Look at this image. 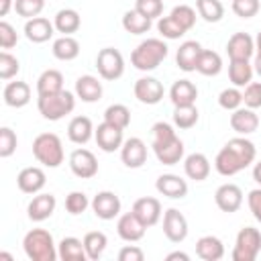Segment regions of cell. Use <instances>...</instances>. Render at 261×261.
<instances>
[{"mask_svg":"<svg viewBox=\"0 0 261 261\" xmlns=\"http://www.w3.org/2000/svg\"><path fill=\"white\" fill-rule=\"evenodd\" d=\"M155 188L161 196L165 198H171V200H181L188 196V181L181 179L179 175L175 173H163L157 177L155 181Z\"/></svg>","mask_w":261,"mask_h":261,"instance_id":"16","label":"cell"},{"mask_svg":"<svg viewBox=\"0 0 261 261\" xmlns=\"http://www.w3.org/2000/svg\"><path fill=\"white\" fill-rule=\"evenodd\" d=\"M196 255L204 261H220L224 257V245L218 237L206 234L196 241Z\"/></svg>","mask_w":261,"mask_h":261,"instance_id":"30","label":"cell"},{"mask_svg":"<svg viewBox=\"0 0 261 261\" xmlns=\"http://www.w3.org/2000/svg\"><path fill=\"white\" fill-rule=\"evenodd\" d=\"M63 90V73L59 69H45L37 80V94L49 96Z\"/></svg>","mask_w":261,"mask_h":261,"instance_id":"34","label":"cell"},{"mask_svg":"<svg viewBox=\"0 0 261 261\" xmlns=\"http://www.w3.org/2000/svg\"><path fill=\"white\" fill-rule=\"evenodd\" d=\"M218 104H220V108H224V110H237V108H241V104H243V92L239 90V88H226V90H222L220 94H218Z\"/></svg>","mask_w":261,"mask_h":261,"instance_id":"44","label":"cell"},{"mask_svg":"<svg viewBox=\"0 0 261 261\" xmlns=\"http://www.w3.org/2000/svg\"><path fill=\"white\" fill-rule=\"evenodd\" d=\"M53 31H55V24L45 18V16H35V18H29L24 22V37L31 41V43H45L53 37Z\"/></svg>","mask_w":261,"mask_h":261,"instance_id":"22","label":"cell"},{"mask_svg":"<svg viewBox=\"0 0 261 261\" xmlns=\"http://www.w3.org/2000/svg\"><path fill=\"white\" fill-rule=\"evenodd\" d=\"M173 259H181V261H190V255L188 253H181V251H173L167 255V261H173Z\"/></svg>","mask_w":261,"mask_h":261,"instance_id":"57","label":"cell"},{"mask_svg":"<svg viewBox=\"0 0 261 261\" xmlns=\"http://www.w3.org/2000/svg\"><path fill=\"white\" fill-rule=\"evenodd\" d=\"M45 8V0H14V10L22 18H35Z\"/></svg>","mask_w":261,"mask_h":261,"instance_id":"43","label":"cell"},{"mask_svg":"<svg viewBox=\"0 0 261 261\" xmlns=\"http://www.w3.org/2000/svg\"><path fill=\"white\" fill-rule=\"evenodd\" d=\"M196 71H200L202 75H218L222 71V57L216 53V51H210V49H202L200 53V59H198V65H196Z\"/></svg>","mask_w":261,"mask_h":261,"instance_id":"38","label":"cell"},{"mask_svg":"<svg viewBox=\"0 0 261 261\" xmlns=\"http://www.w3.org/2000/svg\"><path fill=\"white\" fill-rule=\"evenodd\" d=\"M200 53H202V45L198 41H184L175 53V63L181 71H196V65H198V59H200Z\"/></svg>","mask_w":261,"mask_h":261,"instance_id":"23","label":"cell"},{"mask_svg":"<svg viewBox=\"0 0 261 261\" xmlns=\"http://www.w3.org/2000/svg\"><path fill=\"white\" fill-rule=\"evenodd\" d=\"M261 8L259 0H232V12L239 18H253Z\"/></svg>","mask_w":261,"mask_h":261,"instance_id":"51","label":"cell"},{"mask_svg":"<svg viewBox=\"0 0 261 261\" xmlns=\"http://www.w3.org/2000/svg\"><path fill=\"white\" fill-rule=\"evenodd\" d=\"M151 135H153V143H151V147H155V145H163V143H167V141H171V139L177 137V135H175V128H173L169 122H163V120H159V122L153 124Z\"/></svg>","mask_w":261,"mask_h":261,"instance_id":"48","label":"cell"},{"mask_svg":"<svg viewBox=\"0 0 261 261\" xmlns=\"http://www.w3.org/2000/svg\"><path fill=\"white\" fill-rule=\"evenodd\" d=\"M75 96L82 102H98L102 98V82L94 75H80L75 80Z\"/></svg>","mask_w":261,"mask_h":261,"instance_id":"27","label":"cell"},{"mask_svg":"<svg viewBox=\"0 0 261 261\" xmlns=\"http://www.w3.org/2000/svg\"><path fill=\"white\" fill-rule=\"evenodd\" d=\"M122 29L126 33H130V35H143V33H147L151 29V18L143 16L137 8L126 10L122 14Z\"/></svg>","mask_w":261,"mask_h":261,"instance_id":"37","label":"cell"},{"mask_svg":"<svg viewBox=\"0 0 261 261\" xmlns=\"http://www.w3.org/2000/svg\"><path fill=\"white\" fill-rule=\"evenodd\" d=\"M198 108L192 104V106H175L173 110V124L179 128V130H188L192 126H196L198 122Z\"/></svg>","mask_w":261,"mask_h":261,"instance_id":"40","label":"cell"},{"mask_svg":"<svg viewBox=\"0 0 261 261\" xmlns=\"http://www.w3.org/2000/svg\"><path fill=\"white\" fill-rule=\"evenodd\" d=\"M133 214L149 228V226L157 224L159 218H161V202H159L157 198H151V196L139 198V200L133 204Z\"/></svg>","mask_w":261,"mask_h":261,"instance_id":"17","label":"cell"},{"mask_svg":"<svg viewBox=\"0 0 261 261\" xmlns=\"http://www.w3.org/2000/svg\"><path fill=\"white\" fill-rule=\"evenodd\" d=\"M94 124L88 116H73L67 124V139L75 145H86L94 137Z\"/></svg>","mask_w":261,"mask_h":261,"instance_id":"28","label":"cell"},{"mask_svg":"<svg viewBox=\"0 0 261 261\" xmlns=\"http://www.w3.org/2000/svg\"><path fill=\"white\" fill-rule=\"evenodd\" d=\"M253 179L261 186V161H257V163H255V167H253Z\"/></svg>","mask_w":261,"mask_h":261,"instance_id":"58","label":"cell"},{"mask_svg":"<svg viewBox=\"0 0 261 261\" xmlns=\"http://www.w3.org/2000/svg\"><path fill=\"white\" fill-rule=\"evenodd\" d=\"M16 43H18V33H16V29H14L10 22L0 20V47H2L4 51H8V49H12Z\"/></svg>","mask_w":261,"mask_h":261,"instance_id":"53","label":"cell"},{"mask_svg":"<svg viewBox=\"0 0 261 261\" xmlns=\"http://www.w3.org/2000/svg\"><path fill=\"white\" fill-rule=\"evenodd\" d=\"M2 98H4V104L10 106V108H22L31 102V88L27 82H8L4 86V92H2Z\"/></svg>","mask_w":261,"mask_h":261,"instance_id":"24","label":"cell"},{"mask_svg":"<svg viewBox=\"0 0 261 261\" xmlns=\"http://www.w3.org/2000/svg\"><path fill=\"white\" fill-rule=\"evenodd\" d=\"M255 51L261 55V31H259V35H257V39H255Z\"/></svg>","mask_w":261,"mask_h":261,"instance_id":"60","label":"cell"},{"mask_svg":"<svg viewBox=\"0 0 261 261\" xmlns=\"http://www.w3.org/2000/svg\"><path fill=\"white\" fill-rule=\"evenodd\" d=\"M120 159L130 169L143 167L145 161H147V145L143 143V139H139V137L126 139L120 147Z\"/></svg>","mask_w":261,"mask_h":261,"instance_id":"13","label":"cell"},{"mask_svg":"<svg viewBox=\"0 0 261 261\" xmlns=\"http://www.w3.org/2000/svg\"><path fill=\"white\" fill-rule=\"evenodd\" d=\"M53 24H55V31H57V33L73 35V33L80 31L82 18H80L77 10H73V8H63V10H59V12L55 14Z\"/></svg>","mask_w":261,"mask_h":261,"instance_id":"35","label":"cell"},{"mask_svg":"<svg viewBox=\"0 0 261 261\" xmlns=\"http://www.w3.org/2000/svg\"><path fill=\"white\" fill-rule=\"evenodd\" d=\"M84 249H86V255L90 261H98L104 251H106V245H108V239L102 230H90L84 234Z\"/></svg>","mask_w":261,"mask_h":261,"instance_id":"36","label":"cell"},{"mask_svg":"<svg viewBox=\"0 0 261 261\" xmlns=\"http://www.w3.org/2000/svg\"><path fill=\"white\" fill-rule=\"evenodd\" d=\"M135 98L141 102V104H147V106H153V104H159L163 100V84L157 80V77H139L135 82Z\"/></svg>","mask_w":261,"mask_h":261,"instance_id":"9","label":"cell"},{"mask_svg":"<svg viewBox=\"0 0 261 261\" xmlns=\"http://www.w3.org/2000/svg\"><path fill=\"white\" fill-rule=\"evenodd\" d=\"M51 51H53V57L59 61H73L80 55V43L71 35H63L53 41Z\"/></svg>","mask_w":261,"mask_h":261,"instance_id":"33","label":"cell"},{"mask_svg":"<svg viewBox=\"0 0 261 261\" xmlns=\"http://www.w3.org/2000/svg\"><path fill=\"white\" fill-rule=\"evenodd\" d=\"M143 259H145V253L137 245H126L118 251V261H143Z\"/></svg>","mask_w":261,"mask_h":261,"instance_id":"55","label":"cell"},{"mask_svg":"<svg viewBox=\"0 0 261 261\" xmlns=\"http://www.w3.org/2000/svg\"><path fill=\"white\" fill-rule=\"evenodd\" d=\"M163 234L171 243H181L188 237V220L177 208L163 212Z\"/></svg>","mask_w":261,"mask_h":261,"instance_id":"12","label":"cell"},{"mask_svg":"<svg viewBox=\"0 0 261 261\" xmlns=\"http://www.w3.org/2000/svg\"><path fill=\"white\" fill-rule=\"evenodd\" d=\"M169 47L161 39H145L130 53V63L139 71H153L167 57Z\"/></svg>","mask_w":261,"mask_h":261,"instance_id":"3","label":"cell"},{"mask_svg":"<svg viewBox=\"0 0 261 261\" xmlns=\"http://www.w3.org/2000/svg\"><path fill=\"white\" fill-rule=\"evenodd\" d=\"M96 67L102 80L106 82H114L124 73V57L118 49L114 47H104L98 51L96 57Z\"/></svg>","mask_w":261,"mask_h":261,"instance_id":"7","label":"cell"},{"mask_svg":"<svg viewBox=\"0 0 261 261\" xmlns=\"http://www.w3.org/2000/svg\"><path fill=\"white\" fill-rule=\"evenodd\" d=\"M135 8L147 18H159L163 14V0H135Z\"/></svg>","mask_w":261,"mask_h":261,"instance_id":"50","label":"cell"},{"mask_svg":"<svg viewBox=\"0 0 261 261\" xmlns=\"http://www.w3.org/2000/svg\"><path fill=\"white\" fill-rule=\"evenodd\" d=\"M45 184H47V175L37 165L24 167L16 175V186H18V190L22 194H39L45 188Z\"/></svg>","mask_w":261,"mask_h":261,"instance_id":"14","label":"cell"},{"mask_svg":"<svg viewBox=\"0 0 261 261\" xmlns=\"http://www.w3.org/2000/svg\"><path fill=\"white\" fill-rule=\"evenodd\" d=\"M196 10L206 22H218L224 16V6L220 0H196Z\"/></svg>","mask_w":261,"mask_h":261,"instance_id":"39","label":"cell"},{"mask_svg":"<svg viewBox=\"0 0 261 261\" xmlns=\"http://www.w3.org/2000/svg\"><path fill=\"white\" fill-rule=\"evenodd\" d=\"M255 155H257V149L255 145L245 139V137H234L230 139L218 153H216V159H214V169L224 175V177H230L239 171H243L245 167H249L253 161H255Z\"/></svg>","mask_w":261,"mask_h":261,"instance_id":"1","label":"cell"},{"mask_svg":"<svg viewBox=\"0 0 261 261\" xmlns=\"http://www.w3.org/2000/svg\"><path fill=\"white\" fill-rule=\"evenodd\" d=\"M247 204H249V210H251L253 218H255L257 222H261V188H255V190L249 192Z\"/></svg>","mask_w":261,"mask_h":261,"instance_id":"54","label":"cell"},{"mask_svg":"<svg viewBox=\"0 0 261 261\" xmlns=\"http://www.w3.org/2000/svg\"><path fill=\"white\" fill-rule=\"evenodd\" d=\"M253 65L249 63V59H232L228 63V80L234 88H245L247 84L253 82Z\"/></svg>","mask_w":261,"mask_h":261,"instance_id":"31","label":"cell"},{"mask_svg":"<svg viewBox=\"0 0 261 261\" xmlns=\"http://www.w3.org/2000/svg\"><path fill=\"white\" fill-rule=\"evenodd\" d=\"M69 169L80 179H90L98 173V159L90 149H73L69 155Z\"/></svg>","mask_w":261,"mask_h":261,"instance_id":"8","label":"cell"},{"mask_svg":"<svg viewBox=\"0 0 261 261\" xmlns=\"http://www.w3.org/2000/svg\"><path fill=\"white\" fill-rule=\"evenodd\" d=\"M90 204H92V202L88 200V196H86L84 192H69L67 198H65V210H67L69 214H73V216L84 214Z\"/></svg>","mask_w":261,"mask_h":261,"instance_id":"46","label":"cell"},{"mask_svg":"<svg viewBox=\"0 0 261 261\" xmlns=\"http://www.w3.org/2000/svg\"><path fill=\"white\" fill-rule=\"evenodd\" d=\"M169 16H173L186 31H190V29H194V24H196V10L192 8V6H188V4H179V6H173L171 8V12H169Z\"/></svg>","mask_w":261,"mask_h":261,"instance_id":"45","label":"cell"},{"mask_svg":"<svg viewBox=\"0 0 261 261\" xmlns=\"http://www.w3.org/2000/svg\"><path fill=\"white\" fill-rule=\"evenodd\" d=\"M253 69H255V73H259V75H261V55H259V53H257V57H255Z\"/></svg>","mask_w":261,"mask_h":261,"instance_id":"59","label":"cell"},{"mask_svg":"<svg viewBox=\"0 0 261 261\" xmlns=\"http://www.w3.org/2000/svg\"><path fill=\"white\" fill-rule=\"evenodd\" d=\"M20 71V63L14 55H10L8 51L0 53V77L2 80H10Z\"/></svg>","mask_w":261,"mask_h":261,"instance_id":"49","label":"cell"},{"mask_svg":"<svg viewBox=\"0 0 261 261\" xmlns=\"http://www.w3.org/2000/svg\"><path fill=\"white\" fill-rule=\"evenodd\" d=\"M37 108L41 112V116L45 120H61L63 116L71 114L75 108V96L67 90H61L57 94H49V96H39L37 98Z\"/></svg>","mask_w":261,"mask_h":261,"instance_id":"5","label":"cell"},{"mask_svg":"<svg viewBox=\"0 0 261 261\" xmlns=\"http://www.w3.org/2000/svg\"><path fill=\"white\" fill-rule=\"evenodd\" d=\"M184 151H186V147H184V141L179 137H175V139H171V141H167L163 145H155L153 147V153H155L157 161L163 163V165L179 163L184 159Z\"/></svg>","mask_w":261,"mask_h":261,"instance_id":"25","label":"cell"},{"mask_svg":"<svg viewBox=\"0 0 261 261\" xmlns=\"http://www.w3.org/2000/svg\"><path fill=\"white\" fill-rule=\"evenodd\" d=\"M94 139H96V145L104 151V153H114L122 147L124 143V137H122V128L110 124V122H100L98 128L94 130Z\"/></svg>","mask_w":261,"mask_h":261,"instance_id":"10","label":"cell"},{"mask_svg":"<svg viewBox=\"0 0 261 261\" xmlns=\"http://www.w3.org/2000/svg\"><path fill=\"white\" fill-rule=\"evenodd\" d=\"M228 59H251L255 53V41L249 33H234L226 43Z\"/></svg>","mask_w":261,"mask_h":261,"instance_id":"21","label":"cell"},{"mask_svg":"<svg viewBox=\"0 0 261 261\" xmlns=\"http://www.w3.org/2000/svg\"><path fill=\"white\" fill-rule=\"evenodd\" d=\"M261 251V232L253 226H243L237 234L232 261H255Z\"/></svg>","mask_w":261,"mask_h":261,"instance_id":"6","label":"cell"},{"mask_svg":"<svg viewBox=\"0 0 261 261\" xmlns=\"http://www.w3.org/2000/svg\"><path fill=\"white\" fill-rule=\"evenodd\" d=\"M12 6H14V0H0V16H6Z\"/></svg>","mask_w":261,"mask_h":261,"instance_id":"56","label":"cell"},{"mask_svg":"<svg viewBox=\"0 0 261 261\" xmlns=\"http://www.w3.org/2000/svg\"><path fill=\"white\" fill-rule=\"evenodd\" d=\"M0 257L2 259H12V255H8V253H0Z\"/></svg>","mask_w":261,"mask_h":261,"instance_id":"61","label":"cell"},{"mask_svg":"<svg viewBox=\"0 0 261 261\" xmlns=\"http://www.w3.org/2000/svg\"><path fill=\"white\" fill-rule=\"evenodd\" d=\"M24 255L31 261H55L59 257L53 234L45 228H33L22 239Z\"/></svg>","mask_w":261,"mask_h":261,"instance_id":"2","label":"cell"},{"mask_svg":"<svg viewBox=\"0 0 261 261\" xmlns=\"http://www.w3.org/2000/svg\"><path fill=\"white\" fill-rule=\"evenodd\" d=\"M145 230H147V226L133 214V210L126 212V214H122V216L118 218V222H116V232H118V237H120L122 241H126V243H137V241H141V239L145 237Z\"/></svg>","mask_w":261,"mask_h":261,"instance_id":"19","label":"cell"},{"mask_svg":"<svg viewBox=\"0 0 261 261\" xmlns=\"http://www.w3.org/2000/svg\"><path fill=\"white\" fill-rule=\"evenodd\" d=\"M184 171L194 181H204L210 175V161L204 153H190L184 159Z\"/></svg>","mask_w":261,"mask_h":261,"instance_id":"29","label":"cell"},{"mask_svg":"<svg viewBox=\"0 0 261 261\" xmlns=\"http://www.w3.org/2000/svg\"><path fill=\"white\" fill-rule=\"evenodd\" d=\"M16 145H18L16 133H14L10 126H2V128H0V157H2V159L10 157V155L16 151Z\"/></svg>","mask_w":261,"mask_h":261,"instance_id":"47","label":"cell"},{"mask_svg":"<svg viewBox=\"0 0 261 261\" xmlns=\"http://www.w3.org/2000/svg\"><path fill=\"white\" fill-rule=\"evenodd\" d=\"M198 88L190 80H177L169 88V100L173 106H192L196 104Z\"/></svg>","mask_w":261,"mask_h":261,"instance_id":"26","label":"cell"},{"mask_svg":"<svg viewBox=\"0 0 261 261\" xmlns=\"http://www.w3.org/2000/svg\"><path fill=\"white\" fill-rule=\"evenodd\" d=\"M214 202L222 212H237L243 204V190L237 184H222L214 192Z\"/></svg>","mask_w":261,"mask_h":261,"instance_id":"15","label":"cell"},{"mask_svg":"<svg viewBox=\"0 0 261 261\" xmlns=\"http://www.w3.org/2000/svg\"><path fill=\"white\" fill-rule=\"evenodd\" d=\"M57 253L61 261H86V249H84V241L75 239V237H65L59 241L57 245Z\"/></svg>","mask_w":261,"mask_h":261,"instance_id":"32","label":"cell"},{"mask_svg":"<svg viewBox=\"0 0 261 261\" xmlns=\"http://www.w3.org/2000/svg\"><path fill=\"white\" fill-rule=\"evenodd\" d=\"M104 120L124 130V128L130 124V110H128L124 104H110V106L104 110Z\"/></svg>","mask_w":261,"mask_h":261,"instance_id":"41","label":"cell"},{"mask_svg":"<svg viewBox=\"0 0 261 261\" xmlns=\"http://www.w3.org/2000/svg\"><path fill=\"white\" fill-rule=\"evenodd\" d=\"M55 206H57V200L53 194H37L29 206H27V214L33 222H43L47 220L53 212H55Z\"/></svg>","mask_w":261,"mask_h":261,"instance_id":"20","label":"cell"},{"mask_svg":"<svg viewBox=\"0 0 261 261\" xmlns=\"http://www.w3.org/2000/svg\"><path fill=\"white\" fill-rule=\"evenodd\" d=\"M92 210L94 214L100 218V220H112L120 214V198L114 194V192H98L94 198H92Z\"/></svg>","mask_w":261,"mask_h":261,"instance_id":"11","label":"cell"},{"mask_svg":"<svg viewBox=\"0 0 261 261\" xmlns=\"http://www.w3.org/2000/svg\"><path fill=\"white\" fill-rule=\"evenodd\" d=\"M243 104L247 108H261V82H251L245 86V92H243Z\"/></svg>","mask_w":261,"mask_h":261,"instance_id":"52","label":"cell"},{"mask_svg":"<svg viewBox=\"0 0 261 261\" xmlns=\"http://www.w3.org/2000/svg\"><path fill=\"white\" fill-rule=\"evenodd\" d=\"M157 31H159V35H161L163 39H169V41L179 39L181 35L188 33L173 16H159V20H157Z\"/></svg>","mask_w":261,"mask_h":261,"instance_id":"42","label":"cell"},{"mask_svg":"<svg viewBox=\"0 0 261 261\" xmlns=\"http://www.w3.org/2000/svg\"><path fill=\"white\" fill-rule=\"evenodd\" d=\"M33 155L45 167H59L63 163V143L55 133H41L33 141Z\"/></svg>","mask_w":261,"mask_h":261,"instance_id":"4","label":"cell"},{"mask_svg":"<svg viewBox=\"0 0 261 261\" xmlns=\"http://www.w3.org/2000/svg\"><path fill=\"white\" fill-rule=\"evenodd\" d=\"M230 128L241 137L253 135L259 128V116L255 114L253 108H247V106L245 108H237L230 114Z\"/></svg>","mask_w":261,"mask_h":261,"instance_id":"18","label":"cell"}]
</instances>
